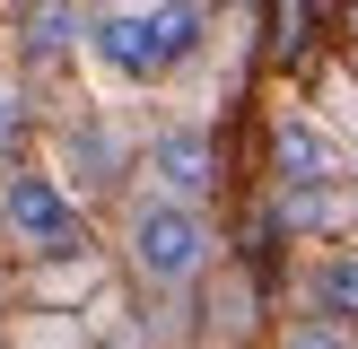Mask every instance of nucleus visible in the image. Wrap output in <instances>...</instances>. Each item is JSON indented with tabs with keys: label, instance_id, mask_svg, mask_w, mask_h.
Wrapping results in <instances>:
<instances>
[{
	"label": "nucleus",
	"instance_id": "7ed1b4c3",
	"mask_svg": "<svg viewBox=\"0 0 358 349\" xmlns=\"http://www.w3.org/2000/svg\"><path fill=\"white\" fill-rule=\"evenodd\" d=\"M0 218H9V236H27L35 253H52V262H70L79 253V209L62 201V184L52 174H9V192H0Z\"/></svg>",
	"mask_w": 358,
	"mask_h": 349
},
{
	"label": "nucleus",
	"instance_id": "20e7f679",
	"mask_svg": "<svg viewBox=\"0 0 358 349\" xmlns=\"http://www.w3.org/2000/svg\"><path fill=\"white\" fill-rule=\"evenodd\" d=\"M332 174H341L332 140L315 131V122H280V184H289V192H324Z\"/></svg>",
	"mask_w": 358,
	"mask_h": 349
},
{
	"label": "nucleus",
	"instance_id": "39448f33",
	"mask_svg": "<svg viewBox=\"0 0 358 349\" xmlns=\"http://www.w3.org/2000/svg\"><path fill=\"white\" fill-rule=\"evenodd\" d=\"M157 184L175 192V201H192V192H210V131H166L157 140Z\"/></svg>",
	"mask_w": 358,
	"mask_h": 349
},
{
	"label": "nucleus",
	"instance_id": "6e6552de",
	"mask_svg": "<svg viewBox=\"0 0 358 349\" xmlns=\"http://www.w3.org/2000/svg\"><path fill=\"white\" fill-rule=\"evenodd\" d=\"M280 349H350V341H341V332H332V323H306V332H289V341H280Z\"/></svg>",
	"mask_w": 358,
	"mask_h": 349
},
{
	"label": "nucleus",
	"instance_id": "0eeeda50",
	"mask_svg": "<svg viewBox=\"0 0 358 349\" xmlns=\"http://www.w3.org/2000/svg\"><path fill=\"white\" fill-rule=\"evenodd\" d=\"M70 35H79V9H62V0H44V9L27 17V44L35 52H70Z\"/></svg>",
	"mask_w": 358,
	"mask_h": 349
},
{
	"label": "nucleus",
	"instance_id": "1a4fd4ad",
	"mask_svg": "<svg viewBox=\"0 0 358 349\" xmlns=\"http://www.w3.org/2000/svg\"><path fill=\"white\" fill-rule=\"evenodd\" d=\"M9 140H17V105L0 96V149H9Z\"/></svg>",
	"mask_w": 358,
	"mask_h": 349
},
{
	"label": "nucleus",
	"instance_id": "f03ea898",
	"mask_svg": "<svg viewBox=\"0 0 358 349\" xmlns=\"http://www.w3.org/2000/svg\"><path fill=\"white\" fill-rule=\"evenodd\" d=\"M201 262H210V227H201L192 201H149V209L131 218V271H140V279L184 288Z\"/></svg>",
	"mask_w": 358,
	"mask_h": 349
},
{
	"label": "nucleus",
	"instance_id": "423d86ee",
	"mask_svg": "<svg viewBox=\"0 0 358 349\" xmlns=\"http://www.w3.org/2000/svg\"><path fill=\"white\" fill-rule=\"evenodd\" d=\"M315 288H324V306L341 314V323H358V253H332V262H324V279H315Z\"/></svg>",
	"mask_w": 358,
	"mask_h": 349
},
{
	"label": "nucleus",
	"instance_id": "f257e3e1",
	"mask_svg": "<svg viewBox=\"0 0 358 349\" xmlns=\"http://www.w3.org/2000/svg\"><path fill=\"white\" fill-rule=\"evenodd\" d=\"M87 44H96V61H114L122 79H157V70L192 61V44H201V0H149V9H105L96 27H87Z\"/></svg>",
	"mask_w": 358,
	"mask_h": 349
}]
</instances>
